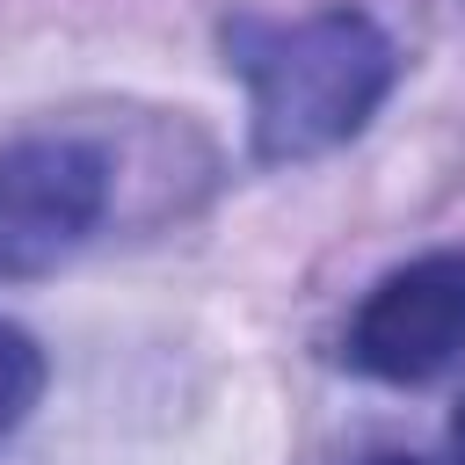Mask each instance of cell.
I'll use <instances>...</instances> for the list:
<instances>
[{
	"mask_svg": "<svg viewBox=\"0 0 465 465\" xmlns=\"http://www.w3.org/2000/svg\"><path fill=\"white\" fill-rule=\"evenodd\" d=\"M225 65L247 80L254 160H320L349 145L400 80V44L363 7H320L298 22H225Z\"/></svg>",
	"mask_w": 465,
	"mask_h": 465,
	"instance_id": "obj_1",
	"label": "cell"
},
{
	"mask_svg": "<svg viewBox=\"0 0 465 465\" xmlns=\"http://www.w3.org/2000/svg\"><path fill=\"white\" fill-rule=\"evenodd\" d=\"M109 211V153L73 131L0 145V276H51Z\"/></svg>",
	"mask_w": 465,
	"mask_h": 465,
	"instance_id": "obj_2",
	"label": "cell"
},
{
	"mask_svg": "<svg viewBox=\"0 0 465 465\" xmlns=\"http://www.w3.org/2000/svg\"><path fill=\"white\" fill-rule=\"evenodd\" d=\"M465 356V247L385 269L349 312L341 363L378 385H429Z\"/></svg>",
	"mask_w": 465,
	"mask_h": 465,
	"instance_id": "obj_3",
	"label": "cell"
},
{
	"mask_svg": "<svg viewBox=\"0 0 465 465\" xmlns=\"http://www.w3.org/2000/svg\"><path fill=\"white\" fill-rule=\"evenodd\" d=\"M36 400H44V349L29 327L0 320V443L36 414Z\"/></svg>",
	"mask_w": 465,
	"mask_h": 465,
	"instance_id": "obj_4",
	"label": "cell"
},
{
	"mask_svg": "<svg viewBox=\"0 0 465 465\" xmlns=\"http://www.w3.org/2000/svg\"><path fill=\"white\" fill-rule=\"evenodd\" d=\"M450 465H465V400H458V414H450Z\"/></svg>",
	"mask_w": 465,
	"mask_h": 465,
	"instance_id": "obj_5",
	"label": "cell"
},
{
	"mask_svg": "<svg viewBox=\"0 0 465 465\" xmlns=\"http://www.w3.org/2000/svg\"><path fill=\"white\" fill-rule=\"evenodd\" d=\"M363 465H429V458H414V450H378V458H363Z\"/></svg>",
	"mask_w": 465,
	"mask_h": 465,
	"instance_id": "obj_6",
	"label": "cell"
}]
</instances>
